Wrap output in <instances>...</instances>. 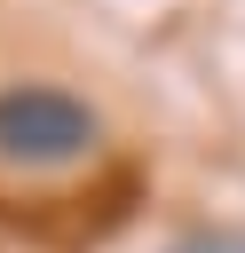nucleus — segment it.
Wrapping results in <instances>:
<instances>
[{"label": "nucleus", "instance_id": "1", "mask_svg": "<svg viewBox=\"0 0 245 253\" xmlns=\"http://www.w3.org/2000/svg\"><path fill=\"white\" fill-rule=\"evenodd\" d=\"M103 142V119L63 95V87H40V79H16L0 87V158L8 166H71Z\"/></svg>", "mask_w": 245, "mask_h": 253}, {"label": "nucleus", "instance_id": "2", "mask_svg": "<svg viewBox=\"0 0 245 253\" xmlns=\"http://www.w3.org/2000/svg\"><path fill=\"white\" fill-rule=\"evenodd\" d=\"M174 253H245V237H190V245H174Z\"/></svg>", "mask_w": 245, "mask_h": 253}]
</instances>
